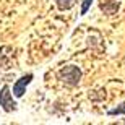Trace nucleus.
I'll return each mask as SVG.
<instances>
[{"instance_id": "4", "label": "nucleus", "mask_w": 125, "mask_h": 125, "mask_svg": "<svg viewBox=\"0 0 125 125\" xmlns=\"http://www.w3.org/2000/svg\"><path fill=\"white\" fill-rule=\"evenodd\" d=\"M55 3H57V7H59L60 10H70V8L75 7L76 0H55Z\"/></svg>"}, {"instance_id": "1", "label": "nucleus", "mask_w": 125, "mask_h": 125, "mask_svg": "<svg viewBox=\"0 0 125 125\" xmlns=\"http://www.w3.org/2000/svg\"><path fill=\"white\" fill-rule=\"evenodd\" d=\"M59 80L68 86H76L81 80V70L75 65H67L59 70Z\"/></svg>"}, {"instance_id": "3", "label": "nucleus", "mask_w": 125, "mask_h": 125, "mask_svg": "<svg viewBox=\"0 0 125 125\" xmlns=\"http://www.w3.org/2000/svg\"><path fill=\"white\" fill-rule=\"evenodd\" d=\"M32 81V73H26L23 75L20 80H16V83L13 84V96L15 97H21L24 93H26V88L28 84Z\"/></svg>"}, {"instance_id": "6", "label": "nucleus", "mask_w": 125, "mask_h": 125, "mask_svg": "<svg viewBox=\"0 0 125 125\" xmlns=\"http://www.w3.org/2000/svg\"><path fill=\"white\" fill-rule=\"evenodd\" d=\"M91 3H93V0H81V15L88 13V10L91 8Z\"/></svg>"}, {"instance_id": "5", "label": "nucleus", "mask_w": 125, "mask_h": 125, "mask_svg": "<svg viewBox=\"0 0 125 125\" xmlns=\"http://www.w3.org/2000/svg\"><path fill=\"white\" fill-rule=\"evenodd\" d=\"M107 114L109 115H122V114H125V102H122L120 106L115 107V109H111Z\"/></svg>"}, {"instance_id": "2", "label": "nucleus", "mask_w": 125, "mask_h": 125, "mask_svg": "<svg viewBox=\"0 0 125 125\" xmlns=\"http://www.w3.org/2000/svg\"><path fill=\"white\" fill-rule=\"evenodd\" d=\"M0 107H2L5 112L16 111V102L13 101V96H11V93H10L8 84L2 86V89H0Z\"/></svg>"}]
</instances>
